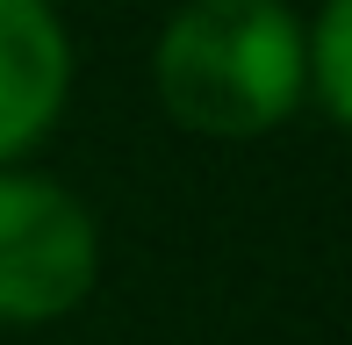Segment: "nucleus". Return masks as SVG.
Masks as SVG:
<instances>
[{
  "instance_id": "20e7f679",
  "label": "nucleus",
  "mask_w": 352,
  "mask_h": 345,
  "mask_svg": "<svg viewBox=\"0 0 352 345\" xmlns=\"http://www.w3.org/2000/svg\"><path fill=\"white\" fill-rule=\"evenodd\" d=\"M302 101L331 130L352 122V0H316V14H302Z\"/></svg>"
},
{
  "instance_id": "f03ea898",
  "label": "nucleus",
  "mask_w": 352,
  "mask_h": 345,
  "mask_svg": "<svg viewBox=\"0 0 352 345\" xmlns=\"http://www.w3.org/2000/svg\"><path fill=\"white\" fill-rule=\"evenodd\" d=\"M101 280V223L65 180L0 166V324H58Z\"/></svg>"
},
{
  "instance_id": "7ed1b4c3",
  "label": "nucleus",
  "mask_w": 352,
  "mask_h": 345,
  "mask_svg": "<svg viewBox=\"0 0 352 345\" xmlns=\"http://www.w3.org/2000/svg\"><path fill=\"white\" fill-rule=\"evenodd\" d=\"M72 36L51 0H0V166H22L65 122Z\"/></svg>"
},
{
  "instance_id": "f257e3e1",
  "label": "nucleus",
  "mask_w": 352,
  "mask_h": 345,
  "mask_svg": "<svg viewBox=\"0 0 352 345\" xmlns=\"http://www.w3.org/2000/svg\"><path fill=\"white\" fill-rule=\"evenodd\" d=\"M151 93L195 137H266L302 115V14L287 0H180L151 43Z\"/></svg>"
}]
</instances>
